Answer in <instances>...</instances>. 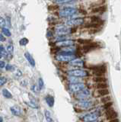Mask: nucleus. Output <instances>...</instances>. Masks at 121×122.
Segmentation results:
<instances>
[{"label": "nucleus", "instance_id": "nucleus-17", "mask_svg": "<svg viewBox=\"0 0 121 122\" xmlns=\"http://www.w3.org/2000/svg\"><path fill=\"white\" fill-rule=\"evenodd\" d=\"M90 21L91 22H93V23H95V24H97L99 25H103L104 23V21L102 19L100 16H98V15H92L90 18Z\"/></svg>", "mask_w": 121, "mask_h": 122}, {"label": "nucleus", "instance_id": "nucleus-47", "mask_svg": "<svg viewBox=\"0 0 121 122\" xmlns=\"http://www.w3.org/2000/svg\"><path fill=\"white\" fill-rule=\"evenodd\" d=\"M2 53H1V51H0V59L2 58Z\"/></svg>", "mask_w": 121, "mask_h": 122}, {"label": "nucleus", "instance_id": "nucleus-24", "mask_svg": "<svg viewBox=\"0 0 121 122\" xmlns=\"http://www.w3.org/2000/svg\"><path fill=\"white\" fill-rule=\"evenodd\" d=\"M45 100L47 102V104L50 106V107H53L54 105V98L51 96V95H47V96L45 98Z\"/></svg>", "mask_w": 121, "mask_h": 122}, {"label": "nucleus", "instance_id": "nucleus-41", "mask_svg": "<svg viewBox=\"0 0 121 122\" xmlns=\"http://www.w3.org/2000/svg\"><path fill=\"white\" fill-rule=\"evenodd\" d=\"M31 90L33 91V92H37L39 90H40V89L39 88H37V86H32V87H31Z\"/></svg>", "mask_w": 121, "mask_h": 122}, {"label": "nucleus", "instance_id": "nucleus-35", "mask_svg": "<svg viewBox=\"0 0 121 122\" xmlns=\"http://www.w3.org/2000/svg\"><path fill=\"white\" fill-rule=\"evenodd\" d=\"M7 82V79L4 76H0V86H4Z\"/></svg>", "mask_w": 121, "mask_h": 122}, {"label": "nucleus", "instance_id": "nucleus-45", "mask_svg": "<svg viewBox=\"0 0 121 122\" xmlns=\"http://www.w3.org/2000/svg\"><path fill=\"white\" fill-rule=\"evenodd\" d=\"M109 122H119V120L117 119V118H116V119H113V120L109 121Z\"/></svg>", "mask_w": 121, "mask_h": 122}, {"label": "nucleus", "instance_id": "nucleus-38", "mask_svg": "<svg viewBox=\"0 0 121 122\" xmlns=\"http://www.w3.org/2000/svg\"><path fill=\"white\" fill-rule=\"evenodd\" d=\"M13 51H14V47H13V45L10 44V45L8 46V47H7V51H8L9 53H13Z\"/></svg>", "mask_w": 121, "mask_h": 122}, {"label": "nucleus", "instance_id": "nucleus-5", "mask_svg": "<svg viewBox=\"0 0 121 122\" xmlns=\"http://www.w3.org/2000/svg\"><path fill=\"white\" fill-rule=\"evenodd\" d=\"M77 55H65V54H56L55 56L56 60L61 63H69L72 60L78 58Z\"/></svg>", "mask_w": 121, "mask_h": 122}, {"label": "nucleus", "instance_id": "nucleus-9", "mask_svg": "<svg viewBox=\"0 0 121 122\" xmlns=\"http://www.w3.org/2000/svg\"><path fill=\"white\" fill-rule=\"evenodd\" d=\"M98 47H99V44L97 43H95V42H91V43L88 44H85V45H83L82 47V50H83V52L84 53H88L90 51H93V50H95L97 49Z\"/></svg>", "mask_w": 121, "mask_h": 122}, {"label": "nucleus", "instance_id": "nucleus-12", "mask_svg": "<svg viewBox=\"0 0 121 122\" xmlns=\"http://www.w3.org/2000/svg\"><path fill=\"white\" fill-rule=\"evenodd\" d=\"M99 114L98 112L90 113L83 117V120H84L85 122H94L97 119L98 117H99V114Z\"/></svg>", "mask_w": 121, "mask_h": 122}, {"label": "nucleus", "instance_id": "nucleus-10", "mask_svg": "<svg viewBox=\"0 0 121 122\" xmlns=\"http://www.w3.org/2000/svg\"><path fill=\"white\" fill-rule=\"evenodd\" d=\"M69 63V66H73V67H79V68H82V67H84L85 66V61L80 59V58H75V60H72L71 62L68 63Z\"/></svg>", "mask_w": 121, "mask_h": 122}, {"label": "nucleus", "instance_id": "nucleus-11", "mask_svg": "<svg viewBox=\"0 0 121 122\" xmlns=\"http://www.w3.org/2000/svg\"><path fill=\"white\" fill-rule=\"evenodd\" d=\"M90 96V92L87 89H84L82 91L78 92L76 94V98L79 100H85V99H88Z\"/></svg>", "mask_w": 121, "mask_h": 122}, {"label": "nucleus", "instance_id": "nucleus-20", "mask_svg": "<svg viewBox=\"0 0 121 122\" xmlns=\"http://www.w3.org/2000/svg\"><path fill=\"white\" fill-rule=\"evenodd\" d=\"M82 78L76 77V76H69V77L67 78V80L69 82V84H73V83H78V82H82Z\"/></svg>", "mask_w": 121, "mask_h": 122}, {"label": "nucleus", "instance_id": "nucleus-33", "mask_svg": "<svg viewBox=\"0 0 121 122\" xmlns=\"http://www.w3.org/2000/svg\"><path fill=\"white\" fill-rule=\"evenodd\" d=\"M27 104H28L30 107H31L32 108H35V109H37V108H39V106L36 104V102H35L31 101V102H28Z\"/></svg>", "mask_w": 121, "mask_h": 122}, {"label": "nucleus", "instance_id": "nucleus-30", "mask_svg": "<svg viewBox=\"0 0 121 122\" xmlns=\"http://www.w3.org/2000/svg\"><path fill=\"white\" fill-rule=\"evenodd\" d=\"M111 97L110 96V95H105V96L102 97L101 98V102L102 103H104V104H105V103H107V102H111Z\"/></svg>", "mask_w": 121, "mask_h": 122}, {"label": "nucleus", "instance_id": "nucleus-3", "mask_svg": "<svg viewBox=\"0 0 121 122\" xmlns=\"http://www.w3.org/2000/svg\"><path fill=\"white\" fill-rule=\"evenodd\" d=\"M85 21L86 20L85 18L76 16L67 19L65 21V24L71 28H78V27L84 25L85 24Z\"/></svg>", "mask_w": 121, "mask_h": 122}, {"label": "nucleus", "instance_id": "nucleus-23", "mask_svg": "<svg viewBox=\"0 0 121 122\" xmlns=\"http://www.w3.org/2000/svg\"><path fill=\"white\" fill-rule=\"evenodd\" d=\"M110 92L107 89H97V95L98 96H102L104 97L105 95H108Z\"/></svg>", "mask_w": 121, "mask_h": 122}, {"label": "nucleus", "instance_id": "nucleus-27", "mask_svg": "<svg viewBox=\"0 0 121 122\" xmlns=\"http://www.w3.org/2000/svg\"><path fill=\"white\" fill-rule=\"evenodd\" d=\"M94 80L96 83L106 82V81H107V79H106L104 77H103V76H96V77H94Z\"/></svg>", "mask_w": 121, "mask_h": 122}, {"label": "nucleus", "instance_id": "nucleus-34", "mask_svg": "<svg viewBox=\"0 0 121 122\" xmlns=\"http://www.w3.org/2000/svg\"><path fill=\"white\" fill-rule=\"evenodd\" d=\"M112 105H113V103L111 102H107V103H105V104H104V105L102 106V108L104 109H109V108H111Z\"/></svg>", "mask_w": 121, "mask_h": 122}, {"label": "nucleus", "instance_id": "nucleus-36", "mask_svg": "<svg viewBox=\"0 0 121 122\" xmlns=\"http://www.w3.org/2000/svg\"><path fill=\"white\" fill-rule=\"evenodd\" d=\"M44 80L42 78H39L38 79V88L40 89H42L44 88Z\"/></svg>", "mask_w": 121, "mask_h": 122}, {"label": "nucleus", "instance_id": "nucleus-21", "mask_svg": "<svg viewBox=\"0 0 121 122\" xmlns=\"http://www.w3.org/2000/svg\"><path fill=\"white\" fill-rule=\"evenodd\" d=\"M24 56H25V58L27 59V60L28 61V63H30V65H31L32 66H35V60H34V59L33 58V56L30 54V53L26 52L24 53Z\"/></svg>", "mask_w": 121, "mask_h": 122}, {"label": "nucleus", "instance_id": "nucleus-44", "mask_svg": "<svg viewBox=\"0 0 121 122\" xmlns=\"http://www.w3.org/2000/svg\"><path fill=\"white\" fill-rule=\"evenodd\" d=\"M21 75H22L21 72L19 70H17V76H21Z\"/></svg>", "mask_w": 121, "mask_h": 122}, {"label": "nucleus", "instance_id": "nucleus-32", "mask_svg": "<svg viewBox=\"0 0 121 122\" xmlns=\"http://www.w3.org/2000/svg\"><path fill=\"white\" fill-rule=\"evenodd\" d=\"M2 33L6 37H10L11 35H12V34H11L10 30L8 28H2Z\"/></svg>", "mask_w": 121, "mask_h": 122}, {"label": "nucleus", "instance_id": "nucleus-13", "mask_svg": "<svg viewBox=\"0 0 121 122\" xmlns=\"http://www.w3.org/2000/svg\"><path fill=\"white\" fill-rule=\"evenodd\" d=\"M53 3L58 5H69L74 6L75 1V0H53Z\"/></svg>", "mask_w": 121, "mask_h": 122}, {"label": "nucleus", "instance_id": "nucleus-16", "mask_svg": "<svg viewBox=\"0 0 121 122\" xmlns=\"http://www.w3.org/2000/svg\"><path fill=\"white\" fill-rule=\"evenodd\" d=\"M105 116L107 117V119L111 121L113 119H116L117 118V116H118V114H117L114 110L109 108L107 112H105Z\"/></svg>", "mask_w": 121, "mask_h": 122}, {"label": "nucleus", "instance_id": "nucleus-40", "mask_svg": "<svg viewBox=\"0 0 121 122\" xmlns=\"http://www.w3.org/2000/svg\"><path fill=\"white\" fill-rule=\"evenodd\" d=\"M54 34H55L54 32H53V31H51V30H50V31H48V32H47V36L48 38H52V37H53Z\"/></svg>", "mask_w": 121, "mask_h": 122}, {"label": "nucleus", "instance_id": "nucleus-25", "mask_svg": "<svg viewBox=\"0 0 121 122\" xmlns=\"http://www.w3.org/2000/svg\"><path fill=\"white\" fill-rule=\"evenodd\" d=\"M76 42L79 44L85 45V44H88L91 43V42H92V41L90 39H85V38H78L76 40Z\"/></svg>", "mask_w": 121, "mask_h": 122}, {"label": "nucleus", "instance_id": "nucleus-43", "mask_svg": "<svg viewBox=\"0 0 121 122\" xmlns=\"http://www.w3.org/2000/svg\"><path fill=\"white\" fill-rule=\"evenodd\" d=\"M5 41V38L3 37L2 34H0V41Z\"/></svg>", "mask_w": 121, "mask_h": 122}, {"label": "nucleus", "instance_id": "nucleus-6", "mask_svg": "<svg viewBox=\"0 0 121 122\" xmlns=\"http://www.w3.org/2000/svg\"><path fill=\"white\" fill-rule=\"evenodd\" d=\"M92 70H93L94 73L95 74L96 76H102L107 72V66L105 64H101L94 66L92 67Z\"/></svg>", "mask_w": 121, "mask_h": 122}, {"label": "nucleus", "instance_id": "nucleus-37", "mask_svg": "<svg viewBox=\"0 0 121 122\" xmlns=\"http://www.w3.org/2000/svg\"><path fill=\"white\" fill-rule=\"evenodd\" d=\"M5 19L2 18V17H0V28H5Z\"/></svg>", "mask_w": 121, "mask_h": 122}, {"label": "nucleus", "instance_id": "nucleus-2", "mask_svg": "<svg viewBox=\"0 0 121 122\" xmlns=\"http://www.w3.org/2000/svg\"><path fill=\"white\" fill-rule=\"evenodd\" d=\"M77 31V28H71L65 23L57 24L54 27V34L56 36H70Z\"/></svg>", "mask_w": 121, "mask_h": 122}, {"label": "nucleus", "instance_id": "nucleus-18", "mask_svg": "<svg viewBox=\"0 0 121 122\" xmlns=\"http://www.w3.org/2000/svg\"><path fill=\"white\" fill-rule=\"evenodd\" d=\"M84 28L86 29H97L99 30L101 28V25H99L97 24H95V23H93V22H88V23H85V24L82 26Z\"/></svg>", "mask_w": 121, "mask_h": 122}, {"label": "nucleus", "instance_id": "nucleus-7", "mask_svg": "<svg viewBox=\"0 0 121 122\" xmlns=\"http://www.w3.org/2000/svg\"><path fill=\"white\" fill-rule=\"evenodd\" d=\"M85 88V84L84 82H78V83H73L69 85V90L72 92L77 93L78 92L82 91Z\"/></svg>", "mask_w": 121, "mask_h": 122}, {"label": "nucleus", "instance_id": "nucleus-14", "mask_svg": "<svg viewBox=\"0 0 121 122\" xmlns=\"http://www.w3.org/2000/svg\"><path fill=\"white\" fill-rule=\"evenodd\" d=\"M78 105L82 108L89 109L93 106V102L92 101H89L88 99H85V100H79L78 102Z\"/></svg>", "mask_w": 121, "mask_h": 122}, {"label": "nucleus", "instance_id": "nucleus-42", "mask_svg": "<svg viewBox=\"0 0 121 122\" xmlns=\"http://www.w3.org/2000/svg\"><path fill=\"white\" fill-rule=\"evenodd\" d=\"M5 66V63L4 61H1L0 60V68L2 69V68H4Z\"/></svg>", "mask_w": 121, "mask_h": 122}, {"label": "nucleus", "instance_id": "nucleus-46", "mask_svg": "<svg viewBox=\"0 0 121 122\" xmlns=\"http://www.w3.org/2000/svg\"><path fill=\"white\" fill-rule=\"evenodd\" d=\"M0 122H3V118L0 116Z\"/></svg>", "mask_w": 121, "mask_h": 122}, {"label": "nucleus", "instance_id": "nucleus-29", "mask_svg": "<svg viewBox=\"0 0 121 122\" xmlns=\"http://www.w3.org/2000/svg\"><path fill=\"white\" fill-rule=\"evenodd\" d=\"M44 113H45V117H46V119L47 121V122H53V118L51 117V114H50V112H49L47 110H45L44 111Z\"/></svg>", "mask_w": 121, "mask_h": 122}, {"label": "nucleus", "instance_id": "nucleus-4", "mask_svg": "<svg viewBox=\"0 0 121 122\" xmlns=\"http://www.w3.org/2000/svg\"><path fill=\"white\" fill-rule=\"evenodd\" d=\"M67 75L76 76V77H79V78H84L89 76V72L88 71H87L85 70H82V69H74V70H68Z\"/></svg>", "mask_w": 121, "mask_h": 122}, {"label": "nucleus", "instance_id": "nucleus-22", "mask_svg": "<svg viewBox=\"0 0 121 122\" xmlns=\"http://www.w3.org/2000/svg\"><path fill=\"white\" fill-rule=\"evenodd\" d=\"M105 2H106V0H98V1L94 2L90 5V9H93V8H96L98 6L104 5Z\"/></svg>", "mask_w": 121, "mask_h": 122}, {"label": "nucleus", "instance_id": "nucleus-1", "mask_svg": "<svg viewBox=\"0 0 121 122\" xmlns=\"http://www.w3.org/2000/svg\"><path fill=\"white\" fill-rule=\"evenodd\" d=\"M59 10L56 12V15L60 18L69 19L73 17L78 16V15L80 14L79 12V8L76 6H69V5H59Z\"/></svg>", "mask_w": 121, "mask_h": 122}, {"label": "nucleus", "instance_id": "nucleus-28", "mask_svg": "<svg viewBox=\"0 0 121 122\" xmlns=\"http://www.w3.org/2000/svg\"><path fill=\"white\" fill-rule=\"evenodd\" d=\"M107 84L106 82H101V83H97L96 89H107Z\"/></svg>", "mask_w": 121, "mask_h": 122}, {"label": "nucleus", "instance_id": "nucleus-26", "mask_svg": "<svg viewBox=\"0 0 121 122\" xmlns=\"http://www.w3.org/2000/svg\"><path fill=\"white\" fill-rule=\"evenodd\" d=\"M2 95H3V96L6 98H12V93H11L10 92L6 89H4L2 90Z\"/></svg>", "mask_w": 121, "mask_h": 122}, {"label": "nucleus", "instance_id": "nucleus-8", "mask_svg": "<svg viewBox=\"0 0 121 122\" xmlns=\"http://www.w3.org/2000/svg\"><path fill=\"white\" fill-rule=\"evenodd\" d=\"M75 42H76L75 40L73 39V38H70V39H67V40L63 41L56 42L55 45H56V47H57L63 48V47H69V46L75 45Z\"/></svg>", "mask_w": 121, "mask_h": 122}, {"label": "nucleus", "instance_id": "nucleus-39", "mask_svg": "<svg viewBox=\"0 0 121 122\" xmlns=\"http://www.w3.org/2000/svg\"><path fill=\"white\" fill-rule=\"evenodd\" d=\"M5 70L7 71H12L14 70V66H12V65H11V64H8V65H6L5 66Z\"/></svg>", "mask_w": 121, "mask_h": 122}, {"label": "nucleus", "instance_id": "nucleus-31", "mask_svg": "<svg viewBox=\"0 0 121 122\" xmlns=\"http://www.w3.org/2000/svg\"><path fill=\"white\" fill-rule=\"evenodd\" d=\"M28 38H26V37H24V38H21V39L19 41V44L21 46H25V45H27L28 44Z\"/></svg>", "mask_w": 121, "mask_h": 122}, {"label": "nucleus", "instance_id": "nucleus-15", "mask_svg": "<svg viewBox=\"0 0 121 122\" xmlns=\"http://www.w3.org/2000/svg\"><path fill=\"white\" fill-rule=\"evenodd\" d=\"M107 9V5H101V6H98L96 8H93V9H91L90 13H93V14H103L104 13Z\"/></svg>", "mask_w": 121, "mask_h": 122}, {"label": "nucleus", "instance_id": "nucleus-19", "mask_svg": "<svg viewBox=\"0 0 121 122\" xmlns=\"http://www.w3.org/2000/svg\"><path fill=\"white\" fill-rule=\"evenodd\" d=\"M10 111H11V112H12V114L15 116H20L21 115V108L19 106L15 105V106L11 107Z\"/></svg>", "mask_w": 121, "mask_h": 122}]
</instances>
